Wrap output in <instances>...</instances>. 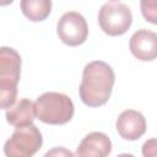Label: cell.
I'll return each mask as SVG.
<instances>
[{
  "mask_svg": "<svg viewBox=\"0 0 157 157\" xmlns=\"http://www.w3.org/2000/svg\"><path fill=\"white\" fill-rule=\"evenodd\" d=\"M115 82V74L110 65L94 60L88 63L82 72L78 86L81 101L88 107H101L108 102Z\"/></svg>",
  "mask_w": 157,
  "mask_h": 157,
  "instance_id": "1",
  "label": "cell"
},
{
  "mask_svg": "<svg viewBox=\"0 0 157 157\" xmlns=\"http://www.w3.org/2000/svg\"><path fill=\"white\" fill-rule=\"evenodd\" d=\"M21 72V56L13 49L2 47L0 50V107L9 109L17 98V83Z\"/></svg>",
  "mask_w": 157,
  "mask_h": 157,
  "instance_id": "2",
  "label": "cell"
},
{
  "mask_svg": "<svg viewBox=\"0 0 157 157\" xmlns=\"http://www.w3.org/2000/svg\"><path fill=\"white\" fill-rule=\"evenodd\" d=\"M36 117L40 121L52 125H61L74 117L75 107L71 98L61 92H45L36 102Z\"/></svg>",
  "mask_w": 157,
  "mask_h": 157,
  "instance_id": "3",
  "label": "cell"
},
{
  "mask_svg": "<svg viewBox=\"0 0 157 157\" xmlns=\"http://www.w3.org/2000/svg\"><path fill=\"white\" fill-rule=\"evenodd\" d=\"M42 144L43 137L36 125L20 126L6 140L4 153L6 157H32L40 150Z\"/></svg>",
  "mask_w": 157,
  "mask_h": 157,
  "instance_id": "4",
  "label": "cell"
},
{
  "mask_svg": "<svg viewBox=\"0 0 157 157\" xmlns=\"http://www.w3.org/2000/svg\"><path fill=\"white\" fill-rule=\"evenodd\" d=\"M132 22V13L128 5L120 1L104 2L98 12V23L101 29L108 36L124 34Z\"/></svg>",
  "mask_w": 157,
  "mask_h": 157,
  "instance_id": "5",
  "label": "cell"
},
{
  "mask_svg": "<svg viewBox=\"0 0 157 157\" xmlns=\"http://www.w3.org/2000/svg\"><path fill=\"white\" fill-rule=\"evenodd\" d=\"M56 33L66 45L77 47L86 42L88 36V25L80 12L69 11L59 18Z\"/></svg>",
  "mask_w": 157,
  "mask_h": 157,
  "instance_id": "6",
  "label": "cell"
},
{
  "mask_svg": "<svg viewBox=\"0 0 157 157\" xmlns=\"http://www.w3.org/2000/svg\"><path fill=\"white\" fill-rule=\"evenodd\" d=\"M132 55L141 61H151L157 58V33L150 29H137L129 40Z\"/></svg>",
  "mask_w": 157,
  "mask_h": 157,
  "instance_id": "7",
  "label": "cell"
},
{
  "mask_svg": "<svg viewBox=\"0 0 157 157\" xmlns=\"http://www.w3.org/2000/svg\"><path fill=\"white\" fill-rule=\"evenodd\" d=\"M115 128L124 140L134 141L140 139L145 134L146 119L140 112L134 109H126L121 112L118 117Z\"/></svg>",
  "mask_w": 157,
  "mask_h": 157,
  "instance_id": "8",
  "label": "cell"
},
{
  "mask_svg": "<svg viewBox=\"0 0 157 157\" xmlns=\"http://www.w3.org/2000/svg\"><path fill=\"white\" fill-rule=\"evenodd\" d=\"M112 152V141L104 132L87 134L76 148L75 157H108Z\"/></svg>",
  "mask_w": 157,
  "mask_h": 157,
  "instance_id": "9",
  "label": "cell"
},
{
  "mask_svg": "<svg viewBox=\"0 0 157 157\" xmlns=\"http://www.w3.org/2000/svg\"><path fill=\"white\" fill-rule=\"evenodd\" d=\"M36 117L34 102L28 98H22L6 110V120L15 128L33 124Z\"/></svg>",
  "mask_w": 157,
  "mask_h": 157,
  "instance_id": "10",
  "label": "cell"
},
{
  "mask_svg": "<svg viewBox=\"0 0 157 157\" xmlns=\"http://www.w3.org/2000/svg\"><path fill=\"white\" fill-rule=\"evenodd\" d=\"M20 7L23 15L33 21H43L45 20L52 11V1L50 0H22L20 2Z\"/></svg>",
  "mask_w": 157,
  "mask_h": 157,
  "instance_id": "11",
  "label": "cell"
},
{
  "mask_svg": "<svg viewBox=\"0 0 157 157\" xmlns=\"http://www.w3.org/2000/svg\"><path fill=\"white\" fill-rule=\"evenodd\" d=\"M140 7L145 20L157 25V0H141Z\"/></svg>",
  "mask_w": 157,
  "mask_h": 157,
  "instance_id": "12",
  "label": "cell"
},
{
  "mask_svg": "<svg viewBox=\"0 0 157 157\" xmlns=\"http://www.w3.org/2000/svg\"><path fill=\"white\" fill-rule=\"evenodd\" d=\"M144 157H157V139L147 140L141 148Z\"/></svg>",
  "mask_w": 157,
  "mask_h": 157,
  "instance_id": "13",
  "label": "cell"
},
{
  "mask_svg": "<svg viewBox=\"0 0 157 157\" xmlns=\"http://www.w3.org/2000/svg\"><path fill=\"white\" fill-rule=\"evenodd\" d=\"M43 157H75V155L70 150L58 146V147H53L49 151H47Z\"/></svg>",
  "mask_w": 157,
  "mask_h": 157,
  "instance_id": "14",
  "label": "cell"
},
{
  "mask_svg": "<svg viewBox=\"0 0 157 157\" xmlns=\"http://www.w3.org/2000/svg\"><path fill=\"white\" fill-rule=\"evenodd\" d=\"M117 157H134V155H131V153H120Z\"/></svg>",
  "mask_w": 157,
  "mask_h": 157,
  "instance_id": "15",
  "label": "cell"
}]
</instances>
